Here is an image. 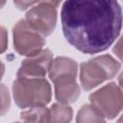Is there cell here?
Segmentation results:
<instances>
[{"label": "cell", "mask_w": 123, "mask_h": 123, "mask_svg": "<svg viewBox=\"0 0 123 123\" xmlns=\"http://www.w3.org/2000/svg\"><path fill=\"white\" fill-rule=\"evenodd\" d=\"M67 41L85 54L107 50L122 27V10L115 1H66L61 12Z\"/></svg>", "instance_id": "cell-1"}, {"label": "cell", "mask_w": 123, "mask_h": 123, "mask_svg": "<svg viewBox=\"0 0 123 123\" xmlns=\"http://www.w3.org/2000/svg\"><path fill=\"white\" fill-rule=\"evenodd\" d=\"M55 86V97L62 104L74 103L80 96V86L76 82L77 62L66 57L56 58L48 71Z\"/></svg>", "instance_id": "cell-2"}, {"label": "cell", "mask_w": 123, "mask_h": 123, "mask_svg": "<svg viewBox=\"0 0 123 123\" xmlns=\"http://www.w3.org/2000/svg\"><path fill=\"white\" fill-rule=\"evenodd\" d=\"M51 92L44 78H17L12 84L13 99L20 109L45 106L51 100Z\"/></svg>", "instance_id": "cell-3"}, {"label": "cell", "mask_w": 123, "mask_h": 123, "mask_svg": "<svg viewBox=\"0 0 123 123\" xmlns=\"http://www.w3.org/2000/svg\"><path fill=\"white\" fill-rule=\"evenodd\" d=\"M120 67V63L110 55L98 56L82 62L80 66L81 85L85 90H90L113 78Z\"/></svg>", "instance_id": "cell-4"}, {"label": "cell", "mask_w": 123, "mask_h": 123, "mask_svg": "<svg viewBox=\"0 0 123 123\" xmlns=\"http://www.w3.org/2000/svg\"><path fill=\"white\" fill-rule=\"evenodd\" d=\"M89 101L105 118L112 119L123 110V91L115 83H110L91 93Z\"/></svg>", "instance_id": "cell-5"}, {"label": "cell", "mask_w": 123, "mask_h": 123, "mask_svg": "<svg viewBox=\"0 0 123 123\" xmlns=\"http://www.w3.org/2000/svg\"><path fill=\"white\" fill-rule=\"evenodd\" d=\"M12 37L15 51L28 58L40 53L45 44L44 37L34 30L25 19L19 20L13 26Z\"/></svg>", "instance_id": "cell-6"}, {"label": "cell", "mask_w": 123, "mask_h": 123, "mask_svg": "<svg viewBox=\"0 0 123 123\" xmlns=\"http://www.w3.org/2000/svg\"><path fill=\"white\" fill-rule=\"evenodd\" d=\"M60 2H37L26 13V22L43 37L52 34L57 21V7Z\"/></svg>", "instance_id": "cell-7"}, {"label": "cell", "mask_w": 123, "mask_h": 123, "mask_svg": "<svg viewBox=\"0 0 123 123\" xmlns=\"http://www.w3.org/2000/svg\"><path fill=\"white\" fill-rule=\"evenodd\" d=\"M53 62V55L49 49H43L36 56L29 57L21 62L17 78H43Z\"/></svg>", "instance_id": "cell-8"}, {"label": "cell", "mask_w": 123, "mask_h": 123, "mask_svg": "<svg viewBox=\"0 0 123 123\" xmlns=\"http://www.w3.org/2000/svg\"><path fill=\"white\" fill-rule=\"evenodd\" d=\"M73 116L72 109L62 103L53 104L49 109L48 123H69Z\"/></svg>", "instance_id": "cell-9"}, {"label": "cell", "mask_w": 123, "mask_h": 123, "mask_svg": "<svg viewBox=\"0 0 123 123\" xmlns=\"http://www.w3.org/2000/svg\"><path fill=\"white\" fill-rule=\"evenodd\" d=\"M49 109L45 106L29 108L20 113V118L24 123H48Z\"/></svg>", "instance_id": "cell-10"}, {"label": "cell", "mask_w": 123, "mask_h": 123, "mask_svg": "<svg viewBox=\"0 0 123 123\" xmlns=\"http://www.w3.org/2000/svg\"><path fill=\"white\" fill-rule=\"evenodd\" d=\"M77 123H106L105 117L91 105H84L78 111L76 117Z\"/></svg>", "instance_id": "cell-11"}, {"label": "cell", "mask_w": 123, "mask_h": 123, "mask_svg": "<svg viewBox=\"0 0 123 123\" xmlns=\"http://www.w3.org/2000/svg\"><path fill=\"white\" fill-rule=\"evenodd\" d=\"M1 113L2 115L5 114V112L9 110L10 108V94L8 88L5 86V85H1Z\"/></svg>", "instance_id": "cell-12"}, {"label": "cell", "mask_w": 123, "mask_h": 123, "mask_svg": "<svg viewBox=\"0 0 123 123\" xmlns=\"http://www.w3.org/2000/svg\"><path fill=\"white\" fill-rule=\"evenodd\" d=\"M113 53L121 62H123V36L118 39V41L114 45Z\"/></svg>", "instance_id": "cell-13"}, {"label": "cell", "mask_w": 123, "mask_h": 123, "mask_svg": "<svg viewBox=\"0 0 123 123\" xmlns=\"http://www.w3.org/2000/svg\"><path fill=\"white\" fill-rule=\"evenodd\" d=\"M7 41H8V35L4 27L1 28V52L3 53L7 48Z\"/></svg>", "instance_id": "cell-14"}, {"label": "cell", "mask_w": 123, "mask_h": 123, "mask_svg": "<svg viewBox=\"0 0 123 123\" xmlns=\"http://www.w3.org/2000/svg\"><path fill=\"white\" fill-rule=\"evenodd\" d=\"M37 2H25V1H14L13 4L19 9V10H26L29 7H33Z\"/></svg>", "instance_id": "cell-15"}, {"label": "cell", "mask_w": 123, "mask_h": 123, "mask_svg": "<svg viewBox=\"0 0 123 123\" xmlns=\"http://www.w3.org/2000/svg\"><path fill=\"white\" fill-rule=\"evenodd\" d=\"M117 81H118V86H119V87H120L121 90L123 91V71H122L121 74L118 76Z\"/></svg>", "instance_id": "cell-16"}, {"label": "cell", "mask_w": 123, "mask_h": 123, "mask_svg": "<svg viewBox=\"0 0 123 123\" xmlns=\"http://www.w3.org/2000/svg\"><path fill=\"white\" fill-rule=\"evenodd\" d=\"M117 123H123V114L120 116V118L117 120Z\"/></svg>", "instance_id": "cell-17"}, {"label": "cell", "mask_w": 123, "mask_h": 123, "mask_svg": "<svg viewBox=\"0 0 123 123\" xmlns=\"http://www.w3.org/2000/svg\"><path fill=\"white\" fill-rule=\"evenodd\" d=\"M13 123H21V122H13ZM24 123V122H23Z\"/></svg>", "instance_id": "cell-18"}]
</instances>
